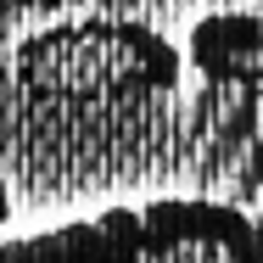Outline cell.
Segmentation results:
<instances>
[{
    "label": "cell",
    "mask_w": 263,
    "mask_h": 263,
    "mask_svg": "<svg viewBox=\"0 0 263 263\" xmlns=\"http://www.w3.org/2000/svg\"><path fill=\"white\" fill-rule=\"evenodd\" d=\"M0 263H263V224L224 202L106 208L6 241Z\"/></svg>",
    "instance_id": "obj_1"
},
{
    "label": "cell",
    "mask_w": 263,
    "mask_h": 263,
    "mask_svg": "<svg viewBox=\"0 0 263 263\" xmlns=\"http://www.w3.org/2000/svg\"><path fill=\"white\" fill-rule=\"evenodd\" d=\"M17 79L45 106H140L179 79V51L140 23H62L17 45Z\"/></svg>",
    "instance_id": "obj_2"
},
{
    "label": "cell",
    "mask_w": 263,
    "mask_h": 263,
    "mask_svg": "<svg viewBox=\"0 0 263 263\" xmlns=\"http://www.w3.org/2000/svg\"><path fill=\"white\" fill-rule=\"evenodd\" d=\"M185 62L230 90H258L263 96V17L252 11H208L185 34Z\"/></svg>",
    "instance_id": "obj_3"
},
{
    "label": "cell",
    "mask_w": 263,
    "mask_h": 263,
    "mask_svg": "<svg viewBox=\"0 0 263 263\" xmlns=\"http://www.w3.org/2000/svg\"><path fill=\"white\" fill-rule=\"evenodd\" d=\"M56 6H79V0H0V23L17 11H56Z\"/></svg>",
    "instance_id": "obj_4"
},
{
    "label": "cell",
    "mask_w": 263,
    "mask_h": 263,
    "mask_svg": "<svg viewBox=\"0 0 263 263\" xmlns=\"http://www.w3.org/2000/svg\"><path fill=\"white\" fill-rule=\"evenodd\" d=\"M0 218H6V185H0Z\"/></svg>",
    "instance_id": "obj_5"
}]
</instances>
